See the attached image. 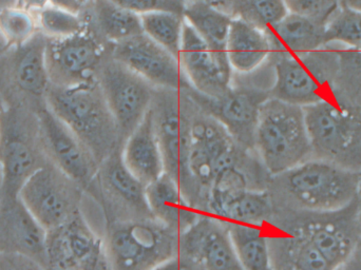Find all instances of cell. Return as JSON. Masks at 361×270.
Instances as JSON below:
<instances>
[{"label": "cell", "mask_w": 361, "mask_h": 270, "mask_svg": "<svg viewBox=\"0 0 361 270\" xmlns=\"http://www.w3.org/2000/svg\"><path fill=\"white\" fill-rule=\"evenodd\" d=\"M271 65L274 82L269 90L273 99L305 108L328 99L337 90V47L324 46L302 56L278 59Z\"/></svg>", "instance_id": "52a82bcc"}, {"label": "cell", "mask_w": 361, "mask_h": 270, "mask_svg": "<svg viewBox=\"0 0 361 270\" xmlns=\"http://www.w3.org/2000/svg\"><path fill=\"white\" fill-rule=\"evenodd\" d=\"M339 59L337 91L357 101L361 95V47L337 48Z\"/></svg>", "instance_id": "d590c367"}, {"label": "cell", "mask_w": 361, "mask_h": 270, "mask_svg": "<svg viewBox=\"0 0 361 270\" xmlns=\"http://www.w3.org/2000/svg\"><path fill=\"white\" fill-rule=\"evenodd\" d=\"M271 270H274L273 269H271Z\"/></svg>", "instance_id": "f907efd6"}, {"label": "cell", "mask_w": 361, "mask_h": 270, "mask_svg": "<svg viewBox=\"0 0 361 270\" xmlns=\"http://www.w3.org/2000/svg\"><path fill=\"white\" fill-rule=\"evenodd\" d=\"M111 57L158 90L190 89L179 59L144 33L112 44Z\"/></svg>", "instance_id": "2e32d148"}, {"label": "cell", "mask_w": 361, "mask_h": 270, "mask_svg": "<svg viewBox=\"0 0 361 270\" xmlns=\"http://www.w3.org/2000/svg\"><path fill=\"white\" fill-rule=\"evenodd\" d=\"M38 30L48 39H63L82 33L88 27L80 13L49 4L36 13Z\"/></svg>", "instance_id": "836d02e7"}, {"label": "cell", "mask_w": 361, "mask_h": 270, "mask_svg": "<svg viewBox=\"0 0 361 270\" xmlns=\"http://www.w3.org/2000/svg\"><path fill=\"white\" fill-rule=\"evenodd\" d=\"M179 61L190 88L199 94L219 97L233 87V71L228 59L212 51L187 23Z\"/></svg>", "instance_id": "d6986e66"}, {"label": "cell", "mask_w": 361, "mask_h": 270, "mask_svg": "<svg viewBox=\"0 0 361 270\" xmlns=\"http://www.w3.org/2000/svg\"><path fill=\"white\" fill-rule=\"evenodd\" d=\"M146 187L126 167L122 147H118L99 164L92 197L103 206L109 202L116 204L124 210V220L154 219L148 208Z\"/></svg>", "instance_id": "ffe728a7"}, {"label": "cell", "mask_w": 361, "mask_h": 270, "mask_svg": "<svg viewBox=\"0 0 361 270\" xmlns=\"http://www.w3.org/2000/svg\"><path fill=\"white\" fill-rule=\"evenodd\" d=\"M273 178L290 210L324 214L357 201L360 172L322 159L312 157Z\"/></svg>", "instance_id": "7a4b0ae2"}, {"label": "cell", "mask_w": 361, "mask_h": 270, "mask_svg": "<svg viewBox=\"0 0 361 270\" xmlns=\"http://www.w3.org/2000/svg\"><path fill=\"white\" fill-rule=\"evenodd\" d=\"M183 16L212 51L227 59V40L233 16L202 0H188Z\"/></svg>", "instance_id": "f546056e"}, {"label": "cell", "mask_w": 361, "mask_h": 270, "mask_svg": "<svg viewBox=\"0 0 361 270\" xmlns=\"http://www.w3.org/2000/svg\"><path fill=\"white\" fill-rule=\"evenodd\" d=\"M46 261L50 270H110L105 239L82 211L47 231Z\"/></svg>", "instance_id": "8fae6325"}, {"label": "cell", "mask_w": 361, "mask_h": 270, "mask_svg": "<svg viewBox=\"0 0 361 270\" xmlns=\"http://www.w3.org/2000/svg\"><path fill=\"white\" fill-rule=\"evenodd\" d=\"M180 233L154 219L116 221L105 239L110 270H154L180 254Z\"/></svg>", "instance_id": "8992f818"}, {"label": "cell", "mask_w": 361, "mask_h": 270, "mask_svg": "<svg viewBox=\"0 0 361 270\" xmlns=\"http://www.w3.org/2000/svg\"><path fill=\"white\" fill-rule=\"evenodd\" d=\"M80 1H82V4H86V2L88 1V0H80Z\"/></svg>", "instance_id": "681fc988"}, {"label": "cell", "mask_w": 361, "mask_h": 270, "mask_svg": "<svg viewBox=\"0 0 361 270\" xmlns=\"http://www.w3.org/2000/svg\"><path fill=\"white\" fill-rule=\"evenodd\" d=\"M305 109L314 159L361 171V107L339 91Z\"/></svg>", "instance_id": "3957f363"}, {"label": "cell", "mask_w": 361, "mask_h": 270, "mask_svg": "<svg viewBox=\"0 0 361 270\" xmlns=\"http://www.w3.org/2000/svg\"><path fill=\"white\" fill-rule=\"evenodd\" d=\"M238 145L218 122L206 116L191 120L187 169L190 180L209 190L222 174L237 167Z\"/></svg>", "instance_id": "5bb4252c"}, {"label": "cell", "mask_w": 361, "mask_h": 270, "mask_svg": "<svg viewBox=\"0 0 361 270\" xmlns=\"http://www.w3.org/2000/svg\"><path fill=\"white\" fill-rule=\"evenodd\" d=\"M288 13L284 0H243L242 13L239 16L265 31Z\"/></svg>", "instance_id": "8d00e7d4"}, {"label": "cell", "mask_w": 361, "mask_h": 270, "mask_svg": "<svg viewBox=\"0 0 361 270\" xmlns=\"http://www.w3.org/2000/svg\"><path fill=\"white\" fill-rule=\"evenodd\" d=\"M84 192L78 183L49 161L25 180L19 197L48 231L80 211Z\"/></svg>", "instance_id": "ba28073f"}, {"label": "cell", "mask_w": 361, "mask_h": 270, "mask_svg": "<svg viewBox=\"0 0 361 270\" xmlns=\"http://www.w3.org/2000/svg\"><path fill=\"white\" fill-rule=\"evenodd\" d=\"M176 92L177 91L165 90L164 97H161L158 101L154 99L152 109L164 155L166 173L176 178L183 188L184 183L190 180L187 161L191 120L180 105Z\"/></svg>", "instance_id": "44dd1931"}, {"label": "cell", "mask_w": 361, "mask_h": 270, "mask_svg": "<svg viewBox=\"0 0 361 270\" xmlns=\"http://www.w3.org/2000/svg\"><path fill=\"white\" fill-rule=\"evenodd\" d=\"M46 237L20 197L0 192V254H20L47 267Z\"/></svg>", "instance_id": "7402d4cb"}, {"label": "cell", "mask_w": 361, "mask_h": 270, "mask_svg": "<svg viewBox=\"0 0 361 270\" xmlns=\"http://www.w3.org/2000/svg\"><path fill=\"white\" fill-rule=\"evenodd\" d=\"M39 33L35 13L17 6L0 8V38L6 48H18Z\"/></svg>", "instance_id": "d6a6232c"}, {"label": "cell", "mask_w": 361, "mask_h": 270, "mask_svg": "<svg viewBox=\"0 0 361 270\" xmlns=\"http://www.w3.org/2000/svg\"><path fill=\"white\" fill-rule=\"evenodd\" d=\"M49 4L75 13H80L84 6L80 0H49Z\"/></svg>", "instance_id": "7bdbcfd3"}, {"label": "cell", "mask_w": 361, "mask_h": 270, "mask_svg": "<svg viewBox=\"0 0 361 270\" xmlns=\"http://www.w3.org/2000/svg\"><path fill=\"white\" fill-rule=\"evenodd\" d=\"M243 270H271L269 228L261 225L226 224Z\"/></svg>", "instance_id": "4dcf8cb0"}, {"label": "cell", "mask_w": 361, "mask_h": 270, "mask_svg": "<svg viewBox=\"0 0 361 270\" xmlns=\"http://www.w3.org/2000/svg\"><path fill=\"white\" fill-rule=\"evenodd\" d=\"M0 270H50L37 261L20 254H0Z\"/></svg>", "instance_id": "ab89813d"}, {"label": "cell", "mask_w": 361, "mask_h": 270, "mask_svg": "<svg viewBox=\"0 0 361 270\" xmlns=\"http://www.w3.org/2000/svg\"><path fill=\"white\" fill-rule=\"evenodd\" d=\"M139 16L154 12L184 13L188 0H114Z\"/></svg>", "instance_id": "f35d334b"}, {"label": "cell", "mask_w": 361, "mask_h": 270, "mask_svg": "<svg viewBox=\"0 0 361 270\" xmlns=\"http://www.w3.org/2000/svg\"><path fill=\"white\" fill-rule=\"evenodd\" d=\"M226 54L233 72L252 73L271 57L267 33L242 17H233L227 40Z\"/></svg>", "instance_id": "4316f807"}, {"label": "cell", "mask_w": 361, "mask_h": 270, "mask_svg": "<svg viewBox=\"0 0 361 270\" xmlns=\"http://www.w3.org/2000/svg\"><path fill=\"white\" fill-rule=\"evenodd\" d=\"M288 12L311 17L326 23L339 6V0H284Z\"/></svg>", "instance_id": "74e56055"}, {"label": "cell", "mask_w": 361, "mask_h": 270, "mask_svg": "<svg viewBox=\"0 0 361 270\" xmlns=\"http://www.w3.org/2000/svg\"><path fill=\"white\" fill-rule=\"evenodd\" d=\"M336 270H345V266H343V267H339V269H336Z\"/></svg>", "instance_id": "c3c4849f"}, {"label": "cell", "mask_w": 361, "mask_h": 270, "mask_svg": "<svg viewBox=\"0 0 361 270\" xmlns=\"http://www.w3.org/2000/svg\"><path fill=\"white\" fill-rule=\"evenodd\" d=\"M345 270H361V250H356L354 256L350 259L349 262L345 265Z\"/></svg>", "instance_id": "ee69618b"}, {"label": "cell", "mask_w": 361, "mask_h": 270, "mask_svg": "<svg viewBox=\"0 0 361 270\" xmlns=\"http://www.w3.org/2000/svg\"><path fill=\"white\" fill-rule=\"evenodd\" d=\"M44 150L51 163L92 197L99 164L92 153L50 109L44 101L36 104Z\"/></svg>", "instance_id": "4fadbf2b"}, {"label": "cell", "mask_w": 361, "mask_h": 270, "mask_svg": "<svg viewBox=\"0 0 361 270\" xmlns=\"http://www.w3.org/2000/svg\"><path fill=\"white\" fill-rule=\"evenodd\" d=\"M271 48V63L294 59L326 46L324 23L311 17L288 12L277 23L265 30Z\"/></svg>", "instance_id": "cb8c5ba5"}, {"label": "cell", "mask_w": 361, "mask_h": 270, "mask_svg": "<svg viewBox=\"0 0 361 270\" xmlns=\"http://www.w3.org/2000/svg\"><path fill=\"white\" fill-rule=\"evenodd\" d=\"M4 47H6V44H4V42H2L1 38H0V50H1L2 48H4Z\"/></svg>", "instance_id": "bcb514c9"}, {"label": "cell", "mask_w": 361, "mask_h": 270, "mask_svg": "<svg viewBox=\"0 0 361 270\" xmlns=\"http://www.w3.org/2000/svg\"><path fill=\"white\" fill-rule=\"evenodd\" d=\"M207 209L224 224L267 226L275 214L271 195L250 188L245 174L238 167L225 172L210 187Z\"/></svg>", "instance_id": "7c38bea8"}, {"label": "cell", "mask_w": 361, "mask_h": 270, "mask_svg": "<svg viewBox=\"0 0 361 270\" xmlns=\"http://www.w3.org/2000/svg\"><path fill=\"white\" fill-rule=\"evenodd\" d=\"M186 91L202 113L218 122L238 146L254 150L259 114L263 104L271 97L269 90L233 86L219 97H204L191 88Z\"/></svg>", "instance_id": "9a60e30c"}, {"label": "cell", "mask_w": 361, "mask_h": 270, "mask_svg": "<svg viewBox=\"0 0 361 270\" xmlns=\"http://www.w3.org/2000/svg\"><path fill=\"white\" fill-rule=\"evenodd\" d=\"M44 103L101 164L122 147L114 118L99 82L59 86L51 84Z\"/></svg>", "instance_id": "6da1fadb"}, {"label": "cell", "mask_w": 361, "mask_h": 270, "mask_svg": "<svg viewBox=\"0 0 361 270\" xmlns=\"http://www.w3.org/2000/svg\"><path fill=\"white\" fill-rule=\"evenodd\" d=\"M269 241L274 270H336L315 244L286 219L269 228Z\"/></svg>", "instance_id": "603a6c76"}, {"label": "cell", "mask_w": 361, "mask_h": 270, "mask_svg": "<svg viewBox=\"0 0 361 270\" xmlns=\"http://www.w3.org/2000/svg\"></svg>", "instance_id": "816d5d0a"}, {"label": "cell", "mask_w": 361, "mask_h": 270, "mask_svg": "<svg viewBox=\"0 0 361 270\" xmlns=\"http://www.w3.org/2000/svg\"><path fill=\"white\" fill-rule=\"evenodd\" d=\"M104 54L103 44L89 27L71 37L48 39L47 63L51 84L70 86L97 82Z\"/></svg>", "instance_id": "e0dca14e"}, {"label": "cell", "mask_w": 361, "mask_h": 270, "mask_svg": "<svg viewBox=\"0 0 361 270\" xmlns=\"http://www.w3.org/2000/svg\"><path fill=\"white\" fill-rule=\"evenodd\" d=\"M46 36L38 33L29 42L15 48L12 61V76L21 92L38 101H44L51 86L47 63Z\"/></svg>", "instance_id": "83f0119b"}, {"label": "cell", "mask_w": 361, "mask_h": 270, "mask_svg": "<svg viewBox=\"0 0 361 270\" xmlns=\"http://www.w3.org/2000/svg\"><path fill=\"white\" fill-rule=\"evenodd\" d=\"M180 254L202 270H243L238 260L226 224L201 214L180 233Z\"/></svg>", "instance_id": "ac0fdd59"}, {"label": "cell", "mask_w": 361, "mask_h": 270, "mask_svg": "<svg viewBox=\"0 0 361 270\" xmlns=\"http://www.w3.org/2000/svg\"><path fill=\"white\" fill-rule=\"evenodd\" d=\"M15 6L36 14L49 6V0H16Z\"/></svg>", "instance_id": "b9f144b4"}, {"label": "cell", "mask_w": 361, "mask_h": 270, "mask_svg": "<svg viewBox=\"0 0 361 270\" xmlns=\"http://www.w3.org/2000/svg\"><path fill=\"white\" fill-rule=\"evenodd\" d=\"M286 220L307 235L335 267L345 266L361 243L357 201L338 211L313 214L288 209Z\"/></svg>", "instance_id": "9c48e42d"}, {"label": "cell", "mask_w": 361, "mask_h": 270, "mask_svg": "<svg viewBox=\"0 0 361 270\" xmlns=\"http://www.w3.org/2000/svg\"><path fill=\"white\" fill-rule=\"evenodd\" d=\"M324 42L326 46L361 47V13L338 6L324 23Z\"/></svg>", "instance_id": "e575fe53"}, {"label": "cell", "mask_w": 361, "mask_h": 270, "mask_svg": "<svg viewBox=\"0 0 361 270\" xmlns=\"http://www.w3.org/2000/svg\"><path fill=\"white\" fill-rule=\"evenodd\" d=\"M84 17L86 23H92L99 35L111 44L124 42L143 34L141 16L123 8L114 0H88Z\"/></svg>", "instance_id": "f1b7e54d"}, {"label": "cell", "mask_w": 361, "mask_h": 270, "mask_svg": "<svg viewBox=\"0 0 361 270\" xmlns=\"http://www.w3.org/2000/svg\"><path fill=\"white\" fill-rule=\"evenodd\" d=\"M146 199L152 218L178 233L186 231L202 214L191 204L179 182L169 173L147 185Z\"/></svg>", "instance_id": "484cf974"}, {"label": "cell", "mask_w": 361, "mask_h": 270, "mask_svg": "<svg viewBox=\"0 0 361 270\" xmlns=\"http://www.w3.org/2000/svg\"><path fill=\"white\" fill-rule=\"evenodd\" d=\"M199 267L184 257L179 256L167 261L164 264L160 265L154 270H197Z\"/></svg>", "instance_id": "60d3db41"}, {"label": "cell", "mask_w": 361, "mask_h": 270, "mask_svg": "<svg viewBox=\"0 0 361 270\" xmlns=\"http://www.w3.org/2000/svg\"><path fill=\"white\" fill-rule=\"evenodd\" d=\"M4 101H2L1 97H0V112H1L2 107H4Z\"/></svg>", "instance_id": "7dc6e473"}, {"label": "cell", "mask_w": 361, "mask_h": 270, "mask_svg": "<svg viewBox=\"0 0 361 270\" xmlns=\"http://www.w3.org/2000/svg\"><path fill=\"white\" fill-rule=\"evenodd\" d=\"M339 6H345L361 13V0H339Z\"/></svg>", "instance_id": "f6af8a7d"}, {"label": "cell", "mask_w": 361, "mask_h": 270, "mask_svg": "<svg viewBox=\"0 0 361 270\" xmlns=\"http://www.w3.org/2000/svg\"><path fill=\"white\" fill-rule=\"evenodd\" d=\"M143 33L152 42L179 59L185 23L182 14L173 12H154L141 16Z\"/></svg>", "instance_id": "1f68e13d"}, {"label": "cell", "mask_w": 361, "mask_h": 270, "mask_svg": "<svg viewBox=\"0 0 361 270\" xmlns=\"http://www.w3.org/2000/svg\"><path fill=\"white\" fill-rule=\"evenodd\" d=\"M97 82L123 145L152 108L156 88L112 57L102 66Z\"/></svg>", "instance_id": "30bf717a"}, {"label": "cell", "mask_w": 361, "mask_h": 270, "mask_svg": "<svg viewBox=\"0 0 361 270\" xmlns=\"http://www.w3.org/2000/svg\"><path fill=\"white\" fill-rule=\"evenodd\" d=\"M122 159L131 173L146 186L166 173L152 108L139 126L123 142Z\"/></svg>", "instance_id": "d4e9b609"}, {"label": "cell", "mask_w": 361, "mask_h": 270, "mask_svg": "<svg viewBox=\"0 0 361 270\" xmlns=\"http://www.w3.org/2000/svg\"><path fill=\"white\" fill-rule=\"evenodd\" d=\"M49 161L35 108L4 103L0 112V192L19 197L25 180Z\"/></svg>", "instance_id": "5b68a950"}, {"label": "cell", "mask_w": 361, "mask_h": 270, "mask_svg": "<svg viewBox=\"0 0 361 270\" xmlns=\"http://www.w3.org/2000/svg\"><path fill=\"white\" fill-rule=\"evenodd\" d=\"M254 151L271 178L312 159L305 109L273 97L267 99L259 114Z\"/></svg>", "instance_id": "277c9868"}]
</instances>
